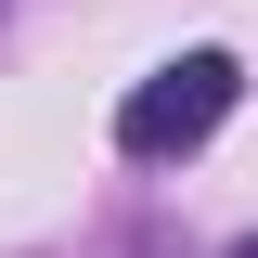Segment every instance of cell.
Segmentation results:
<instances>
[{"instance_id":"1","label":"cell","mask_w":258,"mask_h":258,"mask_svg":"<svg viewBox=\"0 0 258 258\" xmlns=\"http://www.w3.org/2000/svg\"><path fill=\"white\" fill-rule=\"evenodd\" d=\"M232 103H245V64H232V52H181V64H155V78L116 103V155L168 168V155H194Z\"/></svg>"},{"instance_id":"2","label":"cell","mask_w":258,"mask_h":258,"mask_svg":"<svg viewBox=\"0 0 258 258\" xmlns=\"http://www.w3.org/2000/svg\"><path fill=\"white\" fill-rule=\"evenodd\" d=\"M232 258H258V232H245V245H232Z\"/></svg>"}]
</instances>
